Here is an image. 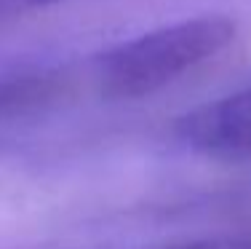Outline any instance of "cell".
Here are the masks:
<instances>
[{
    "mask_svg": "<svg viewBox=\"0 0 251 249\" xmlns=\"http://www.w3.org/2000/svg\"><path fill=\"white\" fill-rule=\"evenodd\" d=\"M238 25L222 14H201L155 27L110 49L97 64V81L110 99H142L163 91L235 40Z\"/></svg>",
    "mask_w": 251,
    "mask_h": 249,
    "instance_id": "cell-1",
    "label": "cell"
},
{
    "mask_svg": "<svg viewBox=\"0 0 251 249\" xmlns=\"http://www.w3.org/2000/svg\"><path fill=\"white\" fill-rule=\"evenodd\" d=\"M56 78L51 73H14L0 75V121L32 108L51 97Z\"/></svg>",
    "mask_w": 251,
    "mask_h": 249,
    "instance_id": "cell-3",
    "label": "cell"
},
{
    "mask_svg": "<svg viewBox=\"0 0 251 249\" xmlns=\"http://www.w3.org/2000/svg\"><path fill=\"white\" fill-rule=\"evenodd\" d=\"M176 134L190 150L206 158H251V86L190 110L179 118Z\"/></svg>",
    "mask_w": 251,
    "mask_h": 249,
    "instance_id": "cell-2",
    "label": "cell"
},
{
    "mask_svg": "<svg viewBox=\"0 0 251 249\" xmlns=\"http://www.w3.org/2000/svg\"><path fill=\"white\" fill-rule=\"evenodd\" d=\"M155 249H251V233L211 236V239H195V241H182V244L155 247Z\"/></svg>",
    "mask_w": 251,
    "mask_h": 249,
    "instance_id": "cell-4",
    "label": "cell"
},
{
    "mask_svg": "<svg viewBox=\"0 0 251 249\" xmlns=\"http://www.w3.org/2000/svg\"><path fill=\"white\" fill-rule=\"evenodd\" d=\"M0 3H49V0H0Z\"/></svg>",
    "mask_w": 251,
    "mask_h": 249,
    "instance_id": "cell-5",
    "label": "cell"
}]
</instances>
